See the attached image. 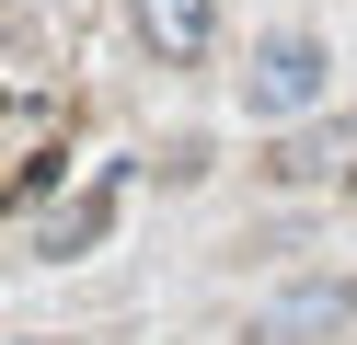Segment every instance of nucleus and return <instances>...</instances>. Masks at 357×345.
<instances>
[{
    "instance_id": "1",
    "label": "nucleus",
    "mask_w": 357,
    "mask_h": 345,
    "mask_svg": "<svg viewBox=\"0 0 357 345\" xmlns=\"http://www.w3.org/2000/svg\"><path fill=\"white\" fill-rule=\"evenodd\" d=\"M242 104H254V115H311V104H323V46H311V35L254 46V69H242Z\"/></svg>"
},
{
    "instance_id": "2",
    "label": "nucleus",
    "mask_w": 357,
    "mask_h": 345,
    "mask_svg": "<svg viewBox=\"0 0 357 345\" xmlns=\"http://www.w3.org/2000/svg\"><path fill=\"white\" fill-rule=\"evenodd\" d=\"M346 322H357V288H346V276H323V288L265 299V311H254V345H323V334H346Z\"/></svg>"
},
{
    "instance_id": "3",
    "label": "nucleus",
    "mask_w": 357,
    "mask_h": 345,
    "mask_svg": "<svg viewBox=\"0 0 357 345\" xmlns=\"http://www.w3.org/2000/svg\"><path fill=\"white\" fill-rule=\"evenodd\" d=\"M127 23H139V46L150 58H208V35H219V0H127Z\"/></svg>"
},
{
    "instance_id": "4",
    "label": "nucleus",
    "mask_w": 357,
    "mask_h": 345,
    "mask_svg": "<svg viewBox=\"0 0 357 345\" xmlns=\"http://www.w3.org/2000/svg\"><path fill=\"white\" fill-rule=\"evenodd\" d=\"M334 161H357V138H346V127H311V138H288V150H277V173H288V184H323Z\"/></svg>"
},
{
    "instance_id": "5",
    "label": "nucleus",
    "mask_w": 357,
    "mask_h": 345,
    "mask_svg": "<svg viewBox=\"0 0 357 345\" xmlns=\"http://www.w3.org/2000/svg\"><path fill=\"white\" fill-rule=\"evenodd\" d=\"M93 230H104V207H70V219H47V253H81Z\"/></svg>"
},
{
    "instance_id": "6",
    "label": "nucleus",
    "mask_w": 357,
    "mask_h": 345,
    "mask_svg": "<svg viewBox=\"0 0 357 345\" xmlns=\"http://www.w3.org/2000/svg\"><path fill=\"white\" fill-rule=\"evenodd\" d=\"M0 138H12V115H0Z\"/></svg>"
}]
</instances>
